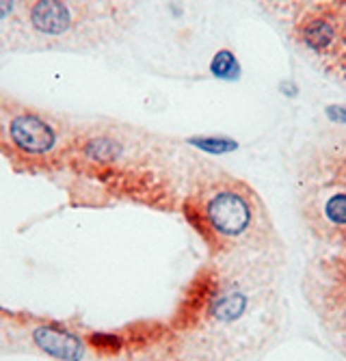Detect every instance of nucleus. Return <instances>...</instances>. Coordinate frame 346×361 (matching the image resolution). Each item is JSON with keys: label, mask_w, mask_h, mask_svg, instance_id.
Instances as JSON below:
<instances>
[{"label": "nucleus", "mask_w": 346, "mask_h": 361, "mask_svg": "<svg viewBox=\"0 0 346 361\" xmlns=\"http://www.w3.org/2000/svg\"><path fill=\"white\" fill-rule=\"evenodd\" d=\"M260 204L256 192L236 182L214 190L204 206V225L208 232L223 240H240L254 234L260 221Z\"/></svg>", "instance_id": "nucleus-1"}, {"label": "nucleus", "mask_w": 346, "mask_h": 361, "mask_svg": "<svg viewBox=\"0 0 346 361\" xmlns=\"http://www.w3.org/2000/svg\"><path fill=\"white\" fill-rule=\"evenodd\" d=\"M9 137L18 149L24 154H48L54 143L56 135L48 121H44L37 115H18L9 123Z\"/></svg>", "instance_id": "nucleus-2"}, {"label": "nucleus", "mask_w": 346, "mask_h": 361, "mask_svg": "<svg viewBox=\"0 0 346 361\" xmlns=\"http://www.w3.org/2000/svg\"><path fill=\"white\" fill-rule=\"evenodd\" d=\"M33 342L42 353L58 361H82L85 357V342L61 326L42 324L33 331Z\"/></svg>", "instance_id": "nucleus-3"}, {"label": "nucleus", "mask_w": 346, "mask_h": 361, "mask_svg": "<svg viewBox=\"0 0 346 361\" xmlns=\"http://www.w3.org/2000/svg\"><path fill=\"white\" fill-rule=\"evenodd\" d=\"M30 24L44 35H63L72 26V13L61 0H37L30 9Z\"/></svg>", "instance_id": "nucleus-4"}, {"label": "nucleus", "mask_w": 346, "mask_h": 361, "mask_svg": "<svg viewBox=\"0 0 346 361\" xmlns=\"http://www.w3.org/2000/svg\"><path fill=\"white\" fill-rule=\"evenodd\" d=\"M303 32V42L314 48V50H327L333 46L335 37H338V26L329 16H316L305 22V26L301 28Z\"/></svg>", "instance_id": "nucleus-5"}, {"label": "nucleus", "mask_w": 346, "mask_h": 361, "mask_svg": "<svg viewBox=\"0 0 346 361\" xmlns=\"http://www.w3.org/2000/svg\"><path fill=\"white\" fill-rule=\"evenodd\" d=\"M210 74L221 80H238L240 65L232 50H218L210 61Z\"/></svg>", "instance_id": "nucleus-6"}, {"label": "nucleus", "mask_w": 346, "mask_h": 361, "mask_svg": "<svg viewBox=\"0 0 346 361\" xmlns=\"http://www.w3.org/2000/svg\"><path fill=\"white\" fill-rule=\"evenodd\" d=\"M85 154L93 160V162H115L121 154V145L113 139H106V137H98V139H91L87 145H85Z\"/></svg>", "instance_id": "nucleus-7"}, {"label": "nucleus", "mask_w": 346, "mask_h": 361, "mask_svg": "<svg viewBox=\"0 0 346 361\" xmlns=\"http://www.w3.org/2000/svg\"><path fill=\"white\" fill-rule=\"evenodd\" d=\"M188 143L195 145L202 152H208V154H225V152H234L238 147V143L228 137H191Z\"/></svg>", "instance_id": "nucleus-8"}, {"label": "nucleus", "mask_w": 346, "mask_h": 361, "mask_svg": "<svg viewBox=\"0 0 346 361\" xmlns=\"http://www.w3.org/2000/svg\"><path fill=\"white\" fill-rule=\"evenodd\" d=\"M89 344L100 355H115L123 348V340L115 334H91Z\"/></svg>", "instance_id": "nucleus-9"}, {"label": "nucleus", "mask_w": 346, "mask_h": 361, "mask_svg": "<svg viewBox=\"0 0 346 361\" xmlns=\"http://www.w3.org/2000/svg\"><path fill=\"white\" fill-rule=\"evenodd\" d=\"M327 115L335 121H342L346 123V106H329L327 109Z\"/></svg>", "instance_id": "nucleus-10"}, {"label": "nucleus", "mask_w": 346, "mask_h": 361, "mask_svg": "<svg viewBox=\"0 0 346 361\" xmlns=\"http://www.w3.org/2000/svg\"><path fill=\"white\" fill-rule=\"evenodd\" d=\"M13 3L16 0H0V20L7 18L13 11Z\"/></svg>", "instance_id": "nucleus-11"}]
</instances>
